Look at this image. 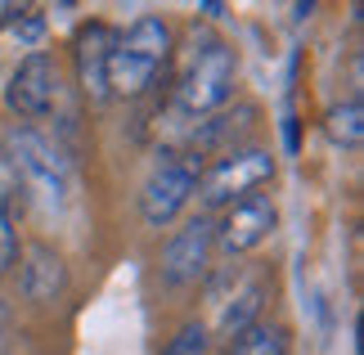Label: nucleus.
<instances>
[{
  "instance_id": "15",
  "label": "nucleus",
  "mask_w": 364,
  "mask_h": 355,
  "mask_svg": "<svg viewBox=\"0 0 364 355\" xmlns=\"http://www.w3.org/2000/svg\"><path fill=\"white\" fill-rule=\"evenodd\" d=\"M27 198V189H23V176H18V166L9 162V153L0 149V211L9 216V207L14 203H23Z\"/></svg>"
},
{
  "instance_id": "3",
  "label": "nucleus",
  "mask_w": 364,
  "mask_h": 355,
  "mask_svg": "<svg viewBox=\"0 0 364 355\" xmlns=\"http://www.w3.org/2000/svg\"><path fill=\"white\" fill-rule=\"evenodd\" d=\"M198 176H203L198 153L189 149L162 153V162L153 166V176L144 180V194H139V216H144L149 230H166L189 207V198L198 194Z\"/></svg>"
},
{
  "instance_id": "2",
  "label": "nucleus",
  "mask_w": 364,
  "mask_h": 355,
  "mask_svg": "<svg viewBox=\"0 0 364 355\" xmlns=\"http://www.w3.org/2000/svg\"><path fill=\"white\" fill-rule=\"evenodd\" d=\"M234 81H239V54H234V46L203 41L185 59V73H180V86H176V108L193 122L212 117V112H220L234 99Z\"/></svg>"
},
{
  "instance_id": "7",
  "label": "nucleus",
  "mask_w": 364,
  "mask_h": 355,
  "mask_svg": "<svg viewBox=\"0 0 364 355\" xmlns=\"http://www.w3.org/2000/svg\"><path fill=\"white\" fill-rule=\"evenodd\" d=\"M212 221L207 216H193L185 221V230H176L171 234V243L162 248V265H158V275L166 288H189V283H198L207 275V265H212Z\"/></svg>"
},
{
  "instance_id": "9",
  "label": "nucleus",
  "mask_w": 364,
  "mask_h": 355,
  "mask_svg": "<svg viewBox=\"0 0 364 355\" xmlns=\"http://www.w3.org/2000/svg\"><path fill=\"white\" fill-rule=\"evenodd\" d=\"M18 288L27 302L36 306H54L68 292V265L50 243H27L18 252Z\"/></svg>"
},
{
  "instance_id": "4",
  "label": "nucleus",
  "mask_w": 364,
  "mask_h": 355,
  "mask_svg": "<svg viewBox=\"0 0 364 355\" xmlns=\"http://www.w3.org/2000/svg\"><path fill=\"white\" fill-rule=\"evenodd\" d=\"M5 153H9V162L18 166L27 194H41L46 203H63L73 166H68V158L59 153V144H50V139L36 135L32 126H18V131H9Z\"/></svg>"
},
{
  "instance_id": "12",
  "label": "nucleus",
  "mask_w": 364,
  "mask_h": 355,
  "mask_svg": "<svg viewBox=\"0 0 364 355\" xmlns=\"http://www.w3.org/2000/svg\"><path fill=\"white\" fill-rule=\"evenodd\" d=\"M324 135H328L338 149H346V153L360 149V139H364V108H360V99H346V104H333V108H328Z\"/></svg>"
},
{
  "instance_id": "13",
  "label": "nucleus",
  "mask_w": 364,
  "mask_h": 355,
  "mask_svg": "<svg viewBox=\"0 0 364 355\" xmlns=\"http://www.w3.org/2000/svg\"><path fill=\"white\" fill-rule=\"evenodd\" d=\"M230 355H288V329H284V324L257 319L252 329H243L230 342Z\"/></svg>"
},
{
  "instance_id": "8",
  "label": "nucleus",
  "mask_w": 364,
  "mask_h": 355,
  "mask_svg": "<svg viewBox=\"0 0 364 355\" xmlns=\"http://www.w3.org/2000/svg\"><path fill=\"white\" fill-rule=\"evenodd\" d=\"M54 99H59V68H54L50 54L32 50L27 59L9 73V86H5V104L18 112V117L36 122L46 117L54 108Z\"/></svg>"
},
{
  "instance_id": "11",
  "label": "nucleus",
  "mask_w": 364,
  "mask_h": 355,
  "mask_svg": "<svg viewBox=\"0 0 364 355\" xmlns=\"http://www.w3.org/2000/svg\"><path fill=\"white\" fill-rule=\"evenodd\" d=\"M265 297H270V283L265 279H247L234 297H220V310H216V333L225 337V342H234L243 329H252V324L261 319V306Z\"/></svg>"
},
{
  "instance_id": "10",
  "label": "nucleus",
  "mask_w": 364,
  "mask_h": 355,
  "mask_svg": "<svg viewBox=\"0 0 364 355\" xmlns=\"http://www.w3.org/2000/svg\"><path fill=\"white\" fill-rule=\"evenodd\" d=\"M113 46H117V32L108 23H86L77 32V81L95 104H104L108 95V59H113Z\"/></svg>"
},
{
  "instance_id": "6",
  "label": "nucleus",
  "mask_w": 364,
  "mask_h": 355,
  "mask_svg": "<svg viewBox=\"0 0 364 355\" xmlns=\"http://www.w3.org/2000/svg\"><path fill=\"white\" fill-rule=\"evenodd\" d=\"M274 225H279L274 198L257 189V194L239 198V203H230L220 221H212V243H216V252H225V257H243V252L261 248L265 238L274 234Z\"/></svg>"
},
{
  "instance_id": "14",
  "label": "nucleus",
  "mask_w": 364,
  "mask_h": 355,
  "mask_svg": "<svg viewBox=\"0 0 364 355\" xmlns=\"http://www.w3.org/2000/svg\"><path fill=\"white\" fill-rule=\"evenodd\" d=\"M207 346H212V337H207V324L189 319V324H180V329H176V337L162 346V355H207Z\"/></svg>"
},
{
  "instance_id": "16",
  "label": "nucleus",
  "mask_w": 364,
  "mask_h": 355,
  "mask_svg": "<svg viewBox=\"0 0 364 355\" xmlns=\"http://www.w3.org/2000/svg\"><path fill=\"white\" fill-rule=\"evenodd\" d=\"M14 261H18V230H14V216L0 211V279L9 275Z\"/></svg>"
},
{
  "instance_id": "5",
  "label": "nucleus",
  "mask_w": 364,
  "mask_h": 355,
  "mask_svg": "<svg viewBox=\"0 0 364 355\" xmlns=\"http://www.w3.org/2000/svg\"><path fill=\"white\" fill-rule=\"evenodd\" d=\"M270 176H274L270 153L265 149H239V153H225L220 162H212L198 176V198H203V207H230V203H239V198L257 194Z\"/></svg>"
},
{
  "instance_id": "1",
  "label": "nucleus",
  "mask_w": 364,
  "mask_h": 355,
  "mask_svg": "<svg viewBox=\"0 0 364 355\" xmlns=\"http://www.w3.org/2000/svg\"><path fill=\"white\" fill-rule=\"evenodd\" d=\"M171 41L176 36L162 18H135L126 27V36H117L113 59H108V95L139 99L158 81L162 63L171 59Z\"/></svg>"
}]
</instances>
